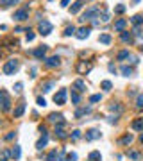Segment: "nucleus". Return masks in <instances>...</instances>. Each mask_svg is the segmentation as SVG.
Wrapping results in <instances>:
<instances>
[{"label": "nucleus", "mask_w": 143, "mask_h": 161, "mask_svg": "<svg viewBox=\"0 0 143 161\" xmlns=\"http://www.w3.org/2000/svg\"><path fill=\"white\" fill-rule=\"evenodd\" d=\"M127 158L132 161H140L141 159V152H138V150H127Z\"/></svg>", "instance_id": "6ab92c4d"}, {"label": "nucleus", "mask_w": 143, "mask_h": 161, "mask_svg": "<svg viewBox=\"0 0 143 161\" xmlns=\"http://www.w3.org/2000/svg\"><path fill=\"white\" fill-rule=\"evenodd\" d=\"M120 40H122L123 43H131V41H132V34L127 32V31H123V32H120Z\"/></svg>", "instance_id": "5701e85b"}, {"label": "nucleus", "mask_w": 143, "mask_h": 161, "mask_svg": "<svg viewBox=\"0 0 143 161\" xmlns=\"http://www.w3.org/2000/svg\"><path fill=\"white\" fill-rule=\"evenodd\" d=\"M18 0H0V4H2V7L4 9H7V7H11L13 4H16Z\"/></svg>", "instance_id": "f704fd0d"}, {"label": "nucleus", "mask_w": 143, "mask_h": 161, "mask_svg": "<svg viewBox=\"0 0 143 161\" xmlns=\"http://www.w3.org/2000/svg\"><path fill=\"white\" fill-rule=\"evenodd\" d=\"M59 64H61V58L59 56H52V58L45 59V66H48V68H57Z\"/></svg>", "instance_id": "0eeeda50"}, {"label": "nucleus", "mask_w": 143, "mask_h": 161, "mask_svg": "<svg viewBox=\"0 0 143 161\" xmlns=\"http://www.w3.org/2000/svg\"><path fill=\"white\" fill-rule=\"evenodd\" d=\"M89 70H91V64L86 63V61H81V63L77 64V72H79V74H86V72H89Z\"/></svg>", "instance_id": "4468645a"}, {"label": "nucleus", "mask_w": 143, "mask_h": 161, "mask_svg": "<svg viewBox=\"0 0 143 161\" xmlns=\"http://www.w3.org/2000/svg\"><path fill=\"white\" fill-rule=\"evenodd\" d=\"M99 13H100V9H99V7H89L88 11H84V15H82V18H79V20H81V21L95 20V18L99 16Z\"/></svg>", "instance_id": "7ed1b4c3"}, {"label": "nucleus", "mask_w": 143, "mask_h": 161, "mask_svg": "<svg viewBox=\"0 0 143 161\" xmlns=\"http://www.w3.org/2000/svg\"><path fill=\"white\" fill-rule=\"evenodd\" d=\"M125 25H127V20H125V18H120V20H116V21H115V31H116V32H123Z\"/></svg>", "instance_id": "f3484780"}, {"label": "nucleus", "mask_w": 143, "mask_h": 161, "mask_svg": "<svg viewBox=\"0 0 143 161\" xmlns=\"http://www.w3.org/2000/svg\"><path fill=\"white\" fill-rule=\"evenodd\" d=\"M48 122H63V115H59V113H50L48 115Z\"/></svg>", "instance_id": "bb28decb"}, {"label": "nucleus", "mask_w": 143, "mask_h": 161, "mask_svg": "<svg viewBox=\"0 0 143 161\" xmlns=\"http://www.w3.org/2000/svg\"><path fill=\"white\" fill-rule=\"evenodd\" d=\"M136 107H138V109L143 107V95H138V99H136Z\"/></svg>", "instance_id": "58836bf2"}, {"label": "nucleus", "mask_w": 143, "mask_h": 161, "mask_svg": "<svg viewBox=\"0 0 143 161\" xmlns=\"http://www.w3.org/2000/svg\"><path fill=\"white\" fill-rule=\"evenodd\" d=\"M141 50H143V47H141Z\"/></svg>", "instance_id": "6e6d98bb"}, {"label": "nucleus", "mask_w": 143, "mask_h": 161, "mask_svg": "<svg viewBox=\"0 0 143 161\" xmlns=\"http://www.w3.org/2000/svg\"><path fill=\"white\" fill-rule=\"evenodd\" d=\"M107 68H109V72H111V74H116V66H115L113 63H111V64H109Z\"/></svg>", "instance_id": "8fccbe9b"}, {"label": "nucleus", "mask_w": 143, "mask_h": 161, "mask_svg": "<svg viewBox=\"0 0 143 161\" xmlns=\"http://www.w3.org/2000/svg\"><path fill=\"white\" fill-rule=\"evenodd\" d=\"M50 32H52V23L48 20H43L40 23V34L41 36H48Z\"/></svg>", "instance_id": "20e7f679"}, {"label": "nucleus", "mask_w": 143, "mask_h": 161, "mask_svg": "<svg viewBox=\"0 0 143 161\" xmlns=\"http://www.w3.org/2000/svg\"><path fill=\"white\" fill-rule=\"evenodd\" d=\"M123 11H125V5H123V4H120V5L115 7V13H116V15H122Z\"/></svg>", "instance_id": "ea45409f"}, {"label": "nucleus", "mask_w": 143, "mask_h": 161, "mask_svg": "<svg viewBox=\"0 0 143 161\" xmlns=\"http://www.w3.org/2000/svg\"><path fill=\"white\" fill-rule=\"evenodd\" d=\"M140 141H141V143H143V134H141V136H140Z\"/></svg>", "instance_id": "5fc2aeb1"}, {"label": "nucleus", "mask_w": 143, "mask_h": 161, "mask_svg": "<svg viewBox=\"0 0 143 161\" xmlns=\"http://www.w3.org/2000/svg\"><path fill=\"white\" fill-rule=\"evenodd\" d=\"M131 21H132V25H136V27H138V25H141V23H143V15H136V16H132Z\"/></svg>", "instance_id": "c756f323"}, {"label": "nucleus", "mask_w": 143, "mask_h": 161, "mask_svg": "<svg viewBox=\"0 0 143 161\" xmlns=\"http://www.w3.org/2000/svg\"><path fill=\"white\" fill-rule=\"evenodd\" d=\"M11 109V99L5 90H0V111H9Z\"/></svg>", "instance_id": "f03ea898"}, {"label": "nucleus", "mask_w": 143, "mask_h": 161, "mask_svg": "<svg viewBox=\"0 0 143 161\" xmlns=\"http://www.w3.org/2000/svg\"><path fill=\"white\" fill-rule=\"evenodd\" d=\"M18 68H20V64H18V61L16 59H9L5 64H4V68H2V72L5 74V75H15L16 72H18Z\"/></svg>", "instance_id": "f257e3e1"}, {"label": "nucleus", "mask_w": 143, "mask_h": 161, "mask_svg": "<svg viewBox=\"0 0 143 161\" xmlns=\"http://www.w3.org/2000/svg\"><path fill=\"white\" fill-rule=\"evenodd\" d=\"M15 136H16V133H7V134H5L4 138H5L7 141H11V140H15Z\"/></svg>", "instance_id": "c03bdc74"}, {"label": "nucleus", "mask_w": 143, "mask_h": 161, "mask_svg": "<svg viewBox=\"0 0 143 161\" xmlns=\"http://www.w3.org/2000/svg\"><path fill=\"white\" fill-rule=\"evenodd\" d=\"M109 109H111V111H116V113H120V111H122V107H120L118 104H111V106H109Z\"/></svg>", "instance_id": "79ce46f5"}, {"label": "nucleus", "mask_w": 143, "mask_h": 161, "mask_svg": "<svg viewBox=\"0 0 143 161\" xmlns=\"http://www.w3.org/2000/svg\"><path fill=\"white\" fill-rule=\"evenodd\" d=\"M16 21H25L29 20V11H27V7H23V9H18L16 13H15V16H13Z\"/></svg>", "instance_id": "423d86ee"}, {"label": "nucleus", "mask_w": 143, "mask_h": 161, "mask_svg": "<svg viewBox=\"0 0 143 161\" xmlns=\"http://www.w3.org/2000/svg\"><path fill=\"white\" fill-rule=\"evenodd\" d=\"M68 159L70 161H77V154H75V152H70V154H68Z\"/></svg>", "instance_id": "de8ad7c7"}, {"label": "nucleus", "mask_w": 143, "mask_h": 161, "mask_svg": "<svg viewBox=\"0 0 143 161\" xmlns=\"http://www.w3.org/2000/svg\"><path fill=\"white\" fill-rule=\"evenodd\" d=\"M72 102H73L75 106H79V104H81V95H79L77 91H73V90H72Z\"/></svg>", "instance_id": "7c9ffc66"}, {"label": "nucleus", "mask_w": 143, "mask_h": 161, "mask_svg": "<svg viewBox=\"0 0 143 161\" xmlns=\"http://www.w3.org/2000/svg\"><path fill=\"white\" fill-rule=\"evenodd\" d=\"M21 86H23L21 82H16V84H15V91H16V93H21Z\"/></svg>", "instance_id": "49530a36"}, {"label": "nucleus", "mask_w": 143, "mask_h": 161, "mask_svg": "<svg viewBox=\"0 0 143 161\" xmlns=\"http://www.w3.org/2000/svg\"><path fill=\"white\" fill-rule=\"evenodd\" d=\"M68 4H70V0H61V7H68Z\"/></svg>", "instance_id": "603ef678"}, {"label": "nucleus", "mask_w": 143, "mask_h": 161, "mask_svg": "<svg viewBox=\"0 0 143 161\" xmlns=\"http://www.w3.org/2000/svg\"><path fill=\"white\" fill-rule=\"evenodd\" d=\"M99 18H102V21H109V15H107V13H102Z\"/></svg>", "instance_id": "09e8293b"}, {"label": "nucleus", "mask_w": 143, "mask_h": 161, "mask_svg": "<svg viewBox=\"0 0 143 161\" xmlns=\"http://www.w3.org/2000/svg\"><path fill=\"white\" fill-rule=\"evenodd\" d=\"M100 88L106 90V91H109V90L113 88V84H111V80H102V82H100Z\"/></svg>", "instance_id": "c9c22d12"}, {"label": "nucleus", "mask_w": 143, "mask_h": 161, "mask_svg": "<svg viewBox=\"0 0 143 161\" xmlns=\"http://www.w3.org/2000/svg\"><path fill=\"white\" fill-rule=\"evenodd\" d=\"M73 90L77 91V93H84L86 91V84H84V80L77 79L75 82H73Z\"/></svg>", "instance_id": "2eb2a0df"}, {"label": "nucleus", "mask_w": 143, "mask_h": 161, "mask_svg": "<svg viewBox=\"0 0 143 161\" xmlns=\"http://www.w3.org/2000/svg\"><path fill=\"white\" fill-rule=\"evenodd\" d=\"M107 122H109V123H116V122H118V117H109Z\"/></svg>", "instance_id": "3c124183"}, {"label": "nucleus", "mask_w": 143, "mask_h": 161, "mask_svg": "<svg viewBox=\"0 0 143 161\" xmlns=\"http://www.w3.org/2000/svg\"><path fill=\"white\" fill-rule=\"evenodd\" d=\"M38 106H41V107H45V106H47V100H45L43 97H38Z\"/></svg>", "instance_id": "a18cd8bd"}, {"label": "nucleus", "mask_w": 143, "mask_h": 161, "mask_svg": "<svg viewBox=\"0 0 143 161\" xmlns=\"http://www.w3.org/2000/svg\"><path fill=\"white\" fill-rule=\"evenodd\" d=\"M57 154H59V152H57V149L50 150V152H48V156H47V161H56V159H57Z\"/></svg>", "instance_id": "2f4dec72"}, {"label": "nucleus", "mask_w": 143, "mask_h": 161, "mask_svg": "<svg viewBox=\"0 0 143 161\" xmlns=\"http://www.w3.org/2000/svg\"><path fill=\"white\" fill-rule=\"evenodd\" d=\"M100 99H102L100 95H91V97H89V104H95V102H99Z\"/></svg>", "instance_id": "a19ab883"}, {"label": "nucleus", "mask_w": 143, "mask_h": 161, "mask_svg": "<svg viewBox=\"0 0 143 161\" xmlns=\"http://www.w3.org/2000/svg\"><path fill=\"white\" fill-rule=\"evenodd\" d=\"M11 158V150L9 149H4L2 152H0V161H7Z\"/></svg>", "instance_id": "c85d7f7f"}, {"label": "nucleus", "mask_w": 143, "mask_h": 161, "mask_svg": "<svg viewBox=\"0 0 143 161\" xmlns=\"http://www.w3.org/2000/svg\"><path fill=\"white\" fill-rule=\"evenodd\" d=\"M99 41L104 43V45H109V43H111V36H109V34H100V36H99Z\"/></svg>", "instance_id": "473e14b6"}, {"label": "nucleus", "mask_w": 143, "mask_h": 161, "mask_svg": "<svg viewBox=\"0 0 143 161\" xmlns=\"http://www.w3.org/2000/svg\"><path fill=\"white\" fill-rule=\"evenodd\" d=\"M82 7H84V0H75V2H73V5L70 7V13H72V15H77Z\"/></svg>", "instance_id": "f8f14e48"}, {"label": "nucleus", "mask_w": 143, "mask_h": 161, "mask_svg": "<svg viewBox=\"0 0 143 161\" xmlns=\"http://www.w3.org/2000/svg\"><path fill=\"white\" fill-rule=\"evenodd\" d=\"M34 38H36V36H34V32L29 29V31H27V36H25V40H27V41H34Z\"/></svg>", "instance_id": "4c0bfd02"}, {"label": "nucleus", "mask_w": 143, "mask_h": 161, "mask_svg": "<svg viewBox=\"0 0 143 161\" xmlns=\"http://www.w3.org/2000/svg\"><path fill=\"white\" fill-rule=\"evenodd\" d=\"M102 134H100V131L99 129H89L88 133H86V141H95V140H99Z\"/></svg>", "instance_id": "9d476101"}, {"label": "nucleus", "mask_w": 143, "mask_h": 161, "mask_svg": "<svg viewBox=\"0 0 143 161\" xmlns=\"http://www.w3.org/2000/svg\"><path fill=\"white\" fill-rule=\"evenodd\" d=\"M89 32H91V29H89V27H81V29L77 31V34H75V36H77V40H86V38L89 36Z\"/></svg>", "instance_id": "9b49d317"}, {"label": "nucleus", "mask_w": 143, "mask_h": 161, "mask_svg": "<svg viewBox=\"0 0 143 161\" xmlns=\"http://www.w3.org/2000/svg\"><path fill=\"white\" fill-rule=\"evenodd\" d=\"M79 138H81V131H73L72 133V140L75 141V140H79Z\"/></svg>", "instance_id": "37998d69"}, {"label": "nucleus", "mask_w": 143, "mask_h": 161, "mask_svg": "<svg viewBox=\"0 0 143 161\" xmlns=\"http://www.w3.org/2000/svg\"><path fill=\"white\" fill-rule=\"evenodd\" d=\"M47 143H48V134H41V138L38 140V143H36V149H38V150H43Z\"/></svg>", "instance_id": "dca6fc26"}, {"label": "nucleus", "mask_w": 143, "mask_h": 161, "mask_svg": "<svg viewBox=\"0 0 143 161\" xmlns=\"http://www.w3.org/2000/svg\"><path fill=\"white\" fill-rule=\"evenodd\" d=\"M54 84H56L54 80H47V82H43V84H41V91H43V93H48V91L54 88Z\"/></svg>", "instance_id": "4be33fe9"}, {"label": "nucleus", "mask_w": 143, "mask_h": 161, "mask_svg": "<svg viewBox=\"0 0 143 161\" xmlns=\"http://www.w3.org/2000/svg\"><path fill=\"white\" fill-rule=\"evenodd\" d=\"M129 56H131L129 50H120L118 56H116V61H125V59H129Z\"/></svg>", "instance_id": "b1692460"}, {"label": "nucleus", "mask_w": 143, "mask_h": 161, "mask_svg": "<svg viewBox=\"0 0 143 161\" xmlns=\"http://www.w3.org/2000/svg\"><path fill=\"white\" fill-rule=\"evenodd\" d=\"M120 72H122V75H125V77H131L132 75V68L127 66V64H123L122 68H120Z\"/></svg>", "instance_id": "a878e982"}, {"label": "nucleus", "mask_w": 143, "mask_h": 161, "mask_svg": "<svg viewBox=\"0 0 143 161\" xmlns=\"http://www.w3.org/2000/svg\"><path fill=\"white\" fill-rule=\"evenodd\" d=\"M56 161H70L68 159V156L64 154V150H59V154H57V159Z\"/></svg>", "instance_id": "e433bc0d"}, {"label": "nucleus", "mask_w": 143, "mask_h": 161, "mask_svg": "<svg viewBox=\"0 0 143 161\" xmlns=\"http://www.w3.org/2000/svg\"><path fill=\"white\" fill-rule=\"evenodd\" d=\"M75 32H77V31H75V27H73V25H70V27H66V29H64V32H63V34L68 38V36H73Z\"/></svg>", "instance_id": "72a5a7b5"}, {"label": "nucleus", "mask_w": 143, "mask_h": 161, "mask_svg": "<svg viewBox=\"0 0 143 161\" xmlns=\"http://www.w3.org/2000/svg\"><path fill=\"white\" fill-rule=\"evenodd\" d=\"M132 4H140V0H132Z\"/></svg>", "instance_id": "864d4df0"}, {"label": "nucleus", "mask_w": 143, "mask_h": 161, "mask_svg": "<svg viewBox=\"0 0 143 161\" xmlns=\"http://www.w3.org/2000/svg\"><path fill=\"white\" fill-rule=\"evenodd\" d=\"M88 161H102V154L99 150H93L88 154Z\"/></svg>", "instance_id": "412c9836"}, {"label": "nucleus", "mask_w": 143, "mask_h": 161, "mask_svg": "<svg viewBox=\"0 0 143 161\" xmlns=\"http://www.w3.org/2000/svg\"><path fill=\"white\" fill-rule=\"evenodd\" d=\"M131 127H132L134 131H141V133H143V118H136V120H132Z\"/></svg>", "instance_id": "aec40b11"}, {"label": "nucleus", "mask_w": 143, "mask_h": 161, "mask_svg": "<svg viewBox=\"0 0 143 161\" xmlns=\"http://www.w3.org/2000/svg\"><path fill=\"white\" fill-rule=\"evenodd\" d=\"M89 111H91V107H82V109H77V111H75V118H81L82 115H88Z\"/></svg>", "instance_id": "cd10ccee"}, {"label": "nucleus", "mask_w": 143, "mask_h": 161, "mask_svg": "<svg viewBox=\"0 0 143 161\" xmlns=\"http://www.w3.org/2000/svg\"><path fill=\"white\" fill-rule=\"evenodd\" d=\"M132 140H134V138H132V134H125L123 138L118 140V143H120V145H129V143H132Z\"/></svg>", "instance_id": "393cba45"}, {"label": "nucleus", "mask_w": 143, "mask_h": 161, "mask_svg": "<svg viewBox=\"0 0 143 161\" xmlns=\"http://www.w3.org/2000/svg\"><path fill=\"white\" fill-rule=\"evenodd\" d=\"M54 133H56V138H66L68 134H66V131H64V122H59V123H56V129H54Z\"/></svg>", "instance_id": "1a4fd4ad"}, {"label": "nucleus", "mask_w": 143, "mask_h": 161, "mask_svg": "<svg viewBox=\"0 0 143 161\" xmlns=\"http://www.w3.org/2000/svg\"><path fill=\"white\" fill-rule=\"evenodd\" d=\"M23 113H25V102H20V104L15 107V111H13V117H15V118H20Z\"/></svg>", "instance_id": "ddd939ff"}, {"label": "nucleus", "mask_w": 143, "mask_h": 161, "mask_svg": "<svg viewBox=\"0 0 143 161\" xmlns=\"http://www.w3.org/2000/svg\"><path fill=\"white\" fill-rule=\"evenodd\" d=\"M20 156H21V147L20 145H15V147L11 149V158L16 161V159H20Z\"/></svg>", "instance_id": "a211bd4d"}, {"label": "nucleus", "mask_w": 143, "mask_h": 161, "mask_svg": "<svg viewBox=\"0 0 143 161\" xmlns=\"http://www.w3.org/2000/svg\"><path fill=\"white\" fill-rule=\"evenodd\" d=\"M47 48H48L47 45H40V47H38V48H34V50H32L31 54H32V56H34L36 59H43V61H45V54H47Z\"/></svg>", "instance_id": "39448f33"}, {"label": "nucleus", "mask_w": 143, "mask_h": 161, "mask_svg": "<svg viewBox=\"0 0 143 161\" xmlns=\"http://www.w3.org/2000/svg\"><path fill=\"white\" fill-rule=\"evenodd\" d=\"M54 102H56L57 106H64V102H66V90H59V91L54 95Z\"/></svg>", "instance_id": "6e6552de"}]
</instances>
